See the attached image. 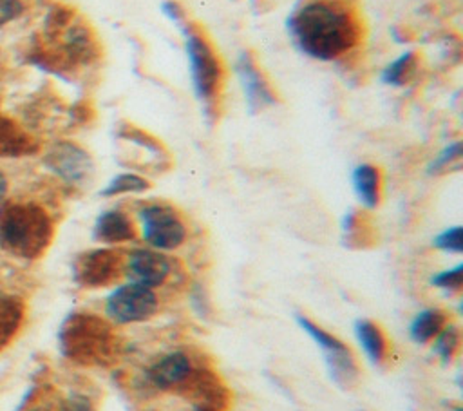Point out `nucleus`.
<instances>
[{"label": "nucleus", "instance_id": "f257e3e1", "mask_svg": "<svg viewBox=\"0 0 463 411\" xmlns=\"http://www.w3.org/2000/svg\"><path fill=\"white\" fill-rule=\"evenodd\" d=\"M288 33L302 54L333 62L345 56L358 43L360 24L342 2L311 0L289 14Z\"/></svg>", "mask_w": 463, "mask_h": 411}, {"label": "nucleus", "instance_id": "f03ea898", "mask_svg": "<svg viewBox=\"0 0 463 411\" xmlns=\"http://www.w3.org/2000/svg\"><path fill=\"white\" fill-rule=\"evenodd\" d=\"M60 349L76 364L110 368L121 357V339L110 320L78 311L61 324Z\"/></svg>", "mask_w": 463, "mask_h": 411}, {"label": "nucleus", "instance_id": "7ed1b4c3", "mask_svg": "<svg viewBox=\"0 0 463 411\" xmlns=\"http://www.w3.org/2000/svg\"><path fill=\"white\" fill-rule=\"evenodd\" d=\"M163 11L179 25L183 33L195 96L206 109H210L215 103L221 89L222 71L219 58L206 36L190 22H186L184 13L177 2H165Z\"/></svg>", "mask_w": 463, "mask_h": 411}, {"label": "nucleus", "instance_id": "20e7f679", "mask_svg": "<svg viewBox=\"0 0 463 411\" xmlns=\"http://www.w3.org/2000/svg\"><path fill=\"white\" fill-rule=\"evenodd\" d=\"M52 235L49 215L36 205H11L0 210V244L24 257L45 250Z\"/></svg>", "mask_w": 463, "mask_h": 411}, {"label": "nucleus", "instance_id": "39448f33", "mask_svg": "<svg viewBox=\"0 0 463 411\" xmlns=\"http://www.w3.org/2000/svg\"><path fill=\"white\" fill-rule=\"evenodd\" d=\"M210 368L201 366L186 349H172L145 368V382L159 393H175L190 398Z\"/></svg>", "mask_w": 463, "mask_h": 411}, {"label": "nucleus", "instance_id": "423d86ee", "mask_svg": "<svg viewBox=\"0 0 463 411\" xmlns=\"http://www.w3.org/2000/svg\"><path fill=\"white\" fill-rule=\"evenodd\" d=\"M141 239L148 248L170 252L186 241V225L179 212L161 201L145 203L137 210Z\"/></svg>", "mask_w": 463, "mask_h": 411}, {"label": "nucleus", "instance_id": "0eeeda50", "mask_svg": "<svg viewBox=\"0 0 463 411\" xmlns=\"http://www.w3.org/2000/svg\"><path fill=\"white\" fill-rule=\"evenodd\" d=\"M295 319H297L298 326L320 348L331 380L336 386L345 387V389L354 386L358 377H360V369H358V362H356L353 351L349 349V346L345 342H342L338 337L326 331L317 322H313L309 317L298 313Z\"/></svg>", "mask_w": 463, "mask_h": 411}, {"label": "nucleus", "instance_id": "6e6552de", "mask_svg": "<svg viewBox=\"0 0 463 411\" xmlns=\"http://www.w3.org/2000/svg\"><path fill=\"white\" fill-rule=\"evenodd\" d=\"M159 311L156 290L127 281L116 286L105 299V315L116 326L150 320Z\"/></svg>", "mask_w": 463, "mask_h": 411}, {"label": "nucleus", "instance_id": "1a4fd4ad", "mask_svg": "<svg viewBox=\"0 0 463 411\" xmlns=\"http://www.w3.org/2000/svg\"><path fill=\"white\" fill-rule=\"evenodd\" d=\"M74 281L83 288H103L123 275V255L112 248H96L76 257Z\"/></svg>", "mask_w": 463, "mask_h": 411}, {"label": "nucleus", "instance_id": "9d476101", "mask_svg": "<svg viewBox=\"0 0 463 411\" xmlns=\"http://www.w3.org/2000/svg\"><path fill=\"white\" fill-rule=\"evenodd\" d=\"M174 273L172 259L154 248H134L123 257V277L127 281L146 286L159 288Z\"/></svg>", "mask_w": 463, "mask_h": 411}, {"label": "nucleus", "instance_id": "9b49d317", "mask_svg": "<svg viewBox=\"0 0 463 411\" xmlns=\"http://www.w3.org/2000/svg\"><path fill=\"white\" fill-rule=\"evenodd\" d=\"M47 167L71 185H83L94 174V163L90 156L78 145L61 141L56 143L45 156Z\"/></svg>", "mask_w": 463, "mask_h": 411}, {"label": "nucleus", "instance_id": "f8f14e48", "mask_svg": "<svg viewBox=\"0 0 463 411\" xmlns=\"http://www.w3.org/2000/svg\"><path fill=\"white\" fill-rule=\"evenodd\" d=\"M237 78L246 98V105L251 112L264 110L275 105V92L269 87L266 76L259 69L257 62L250 53H241L235 62Z\"/></svg>", "mask_w": 463, "mask_h": 411}, {"label": "nucleus", "instance_id": "ddd939ff", "mask_svg": "<svg viewBox=\"0 0 463 411\" xmlns=\"http://www.w3.org/2000/svg\"><path fill=\"white\" fill-rule=\"evenodd\" d=\"M137 235L136 226L128 214H125L119 208H110L101 212L92 228V237L105 244H121L130 243Z\"/></svg>", "mask_w": 463, "mask_h": 411}, {"label": "nucleus", "instance_id": "4468645a", "mask_svg": "<svg viewBox=\"0 0 463 411\" xmlns=\"http://www.w3.org/2000/svg\"><path fill=\"white\" fill-rule=\"evenodd\" d=\"M353 190L365 208H376L382 197V174L380 168L371 163H360L351 172Z\"/></svg>", "mask_w": 463, "mask_h": 411}, {"label": "nucleus", "instance_id": "2eb2a0df", "mask_svg": "<svg viewBox=\"0 0 463 411\" xmlns=\"http://www.w3.org/2000/svg\"><path fill=\"white\" fill-rule=\"evenodd\" d=\"M354 337L373 364L380 366L385 362L389 355V342L383 330L376 322L369 319H358L354 322Z\"/></svg>", "mask_w": 463, "mask_h": 411}, {"label": "nucleus", "instance_id": "dca6fc26", "mask_svg": "<svg viewBox=\"0 0 463 411\" xmlns=\"http://www.w3.org/2000/svg\"><path fill=\"white\" fill-rule=\"evenodd\" d=\"M449 322V317L439 308H425L418 311L409 322V337L416 344L430 342L439 330Z\"/></svg>", "mask_w": 463, "mask_h": 411}, {"label": "nucleus", "instance_id": "f3484780", "mask_svg": "<svg viewBox=\"0 0 463 411\" xmlns=\"http://www.w3.org/2000/svg\"><path fill=\"white\" fill-rule=\"evenodd\" d=\"M430 342H432V353L438 357V360L441 364H450L461 346L459 328L456 324L447 322Z\"/></svg>", "mask_w": 463, "mask_h": 411}, {"label": "nucleus", "instance_id": "a211bd4d", "mask_svg": "<svg viewBox=\"0 0 463 411\" xmlns=\"http://www.w3.org/2000/svg\"><path fill=\"white\" fill-rule=\"evenodd\" d=\"M150 188V183L134 172H123L114 176L109 185L101 190V196L105 197H114V196H121V194H141L146 192Z\"/></svg>", "mask_w": 463, "mask_h": 411}, {"label": "nucleus", "instance_id": "6ab92c4d", "mask_svg": "<svg viewBox=\"0 0 463 411\" xmlns=\"http://www.w3.org/2000/svg\"><path fill=\"white\" fill-rule=\"evenodd\" d=\"M416 67V58L414 53H403L396 60H392L383 71H382V81L385 85H394L400 87L409 81Z\"/></svg>", "mask_w": 463, "mask_h": 411}, {"label": "nucleus", "instance_id": "aec40b11", "mask_svg": "<svg viewBox=\"0 0 463 411\" xmlns=\"http://www.w3.org/2000/svg\"><path fill=\"white\" fill-rule=\"evenodd\" d=\"M459 159H461V141H452L449 143L447 147H443L438 156L429 163L427 167V172L430 176H438V174H443L447 170H450L452 167L459 165Z\"/></svg>", "mask_w": 463, "mask_h": 411}, {"label": "nucleus", "instance_id": "412c9836", "mask_svg": "<svg viewBox=\"0 0 463 411\" xmlns=\"http://www.w3.org/2000/svg\"><path fill=\"white\" fill-rule=\"evenodd\" d=\"M429 282H430V286L439 288L445 293L459 292L461 286H463V264L458 263L452 268H447V270H441V272L434 273L429 279Z\"/></svg>", "mask_w": 463, "mask_h": 411}, {"label": "nucleus", "instance_id": "4be33fe9", "mask_svg": "<svg viewBox=\"0 0 463 411\" xmlns=\"http://www.w3.org/2000/svg\"><path fill=\"white\" fill-rule=\"evenodd\" d=\"M432 246L447 253H461L463 250V228L459 225L441 230L432 239Z\"/></svg>", "mask_w": 463, "mask_h": 411}, {"label": "nucleus", "instance_id": "5701e85b", "mask_svg": "<svg viewBox=\"0 0 463 411\" xmlns=\"http://www.w3.org/2000/svg\"><path fill=\"white\" fill-rule=\"evenodd\" d=\"M58 411H96L92 400L81 393H72L61 400Z\"/></svg>", "mask_w": 463, "mask_h": 411}, {"label": "nucleus", "instance_id": "b1692460", "mask_svg": "<svg viewBox=\"0 0 463 411\" xmlns=\"http://www.w3.org/2000/svg\"><path fill=\"white\" fill-rule=\"evenodd\" d=\"M24 13L22 0H0V27L13 22Z\"/></svg>", "mask_w": 463, "mask_h": 411}, {"label": "nucleus", "instance_id": "393cba45", "mask_svg": "<svg viewBox=\"0 0 463 411\" xmlns=\"http://www.w3.org/2000/svg\"><path fill=\"white\" fill-rule=\"evenodd\" d=\"M190 301H192V308H194V311L197 313V315H201V317H206L208 313H210V302H208V299H206V295L201 292V290H195V292H192V297H190Z\"/></svg>", "mask_w": 463, "mask_h": 411}, {"label": "nucleus", "instance_id": "a878e982", "mask_svg": "<svg viewBox=\"0 0 463 411\" xmlns=\"http://www.w3.org/2000/svg\"><path fill=\"white\" fill-rule=\"evenodd\" d=\"M5 194H7V179H5V176L0 172V205H2V201L5 199Z\"/></svg>", "mask_w": 463, "mask_h": 411}, {"label": "nucleus", "instance_id": "bb28decb", "mask_svg": "<svg viewBox=\"0 0 463 411\" xmlns=\"http://www.w3.org/2000/svg\"><path fill=\"white\" fill-rule=\"evenodd\" d=\"M192 411H217V409L208 407V406H192Z\"/></svg>", "mask_w": 463, "mask_h": 411}, {"label": "nucleus", "instance_id": "cd10ccee", "mask_svg": "<svg viewBox=\"0 0 463 411\" xmlns=\"http://www.w3.org/2000/svg\"><path fill=\"white\" fill-rule=\"evenodd\" d=\"M450 411H463V409H461V406H454Z\"/></svg>", "mask_w": 463, "mask_h": 411}, {"label": "nucleus", "instance_id": "c85d7f7f", "mask_svg": "<svg viewBox=\"0 0 463 411\" xmlns=\"http://www.w3.org/2000/svg\"><path fill=\"white\" fill-rule=\"evenodd\" d=\"M31 411H43V409H31Z\"/></svg>", "mask_w": 463, "mask_h": 411}]
</instances>
